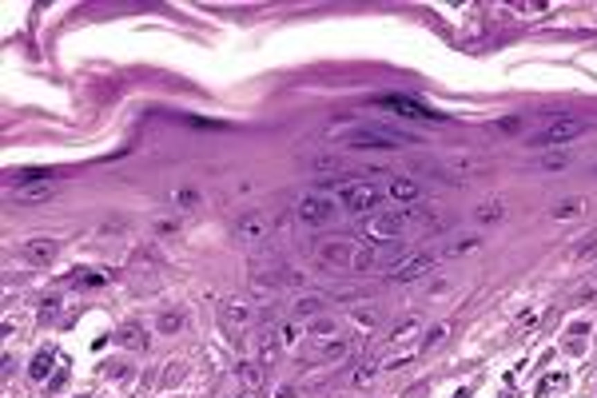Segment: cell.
<instances>
[{"mask_svg":"<svg viewBox=\"0 0 597 398\" xmlns=\"http://www.w3.org/2000/svg\"><path fill=\"white\" fill-rule=\"evenodd\" d=\"M589 132H594V124L573 120V116H558V120H549L546 127L530 132V136H526V143H530V147H538V152H562V147H569L573 140L589 136Z\"/></svg>","mask_w":597,"mask_h":398,"instance_id":"6da1fadb","label":"cell"},{"mask_svg":"<svg viewBox=\"0 0 597 398\" xmlns=\"http://www.w3.org/2000/svg\"><path fill=\"white\" fill-rule=\"evenodd\" d=\"M331 191H335L339 207H347L351 215H374V211L387 207V191H378L374 183H358L351 175H347V179H335Z\"/></svg>","mask_w":597,"mask_h":398,"instance_id":"7a4b0ae2","label":"cell"},{"mask_svg":"<svg viewBox=\"0 0 597 398\" xmlns=\"http://www.w3.org/2000/svg\"><path fill=\"white\" fill-rule=\"evenodd\" d=\"M410 215H414V211H406V207H383V211L367 215V223H362V235L374 239V243H394V239L406 231Z\"/></svg>","mask_w":597,"mask_h":398,"instance_id":"3957f363","label":"cell"},{"mask_svg":"<svg viewBox=\"0 0 597 398\" xmlns=\"http://www.w3.org/2000/svg\"><path fill=\"white\" fill-rule=\"evenodd\" d=\"M295 211H299V223H303V227L319 231V227H331V223L339 219V199L327 195V191H311V195L299 199Z\"/></svg>","mask_w":597,"mask_h":398,"instance_id":"277c9868","label":"cell"},{"mask_svg":"<svg viewBox=\"0 0 597 398\" xmlns=\"http://www.w3.org/2000/svg\"><path fill=\"white\" fill-rule=\"evenodd\" d=\"M342 143L347 147H371V152H398V147H406V143H414L410 136H403V132H390V127H355V132H347L342 136Z\"/></svg>","mask_w":597,"mask_h":398,"instance_id":"5b68a950","label":"cell"},{"mask_svg":"<svg viewBox=\"0 0 597 398\" xmlns=\"http://www.w3.org/2000/svg\"><path fill=\"white\" fill-rule=\"evenodd\" d=\"M430 267H434V255L430 251H410V255H403L398 263H390L387 275L394 283H414V279H422Z\"/></svg>","mask_w":597,"mask_h":398,"instance_id":"8992f818","label":"cell"},{"mask_svg":"<svg viewBox=\"0 0 597 398\" xmlns=\"http://www.w3.org/2000/svg\"><path fill=\"white\" fill-rule=\"evenodd\" d=\"M267 231H271V223H267L263 211H247V215L235 219V239H239V243H263Z\"/></svg>","mask_w":597,"mask_h":398,"instance_id":"52a82bcc","label":"cell"},{"mask_svg":"<svg viewBox=\"0 0 597 398\" xmlns=\"http://www.w3.org/2000/svg\"><path fill=\"white\" fill-rule=\"evenodd\" d=\"M56 255H60V243L48 235H36L24 243V259H28L33 267H48V263H56Z\"/></svg>","mask_w":597,"mask_h":398,"instance_id":"ba28073f","label":"cell"},{"mask_svg":"<svg viewBox=\"0 0 597 398\" xmlns=\"http://www.w3.org/2000/svg\"><path fill=\"white\" fill-rule=\"evenodd\" d=\"M390 111H398V116H406V120H442L438 111L422 108L419 100H406V96H390V100H383Z\"/></svg>","mask_w":597,"mask_h":398,"instance_id":"9c48e42d","label":"cell"},{"mask_svg":"<svg viewBox=\"0 0 597 398\" xmlns=\"http://www.w3.org/2000/svg\"><path fill=\"white\" fill-rule=\"evenodd\" d=\"M419 195H422V188L410 179V175H394V179L387 183V199H394V203H403V207L414 203Z\"/></svg>","mask_w":597,"mask_h":398,"instance_id":"30bf717a","label":"cell"},{"mask_svg":"<svg viewBox=\"0 0 597 398\" xmlns=\"http://www.w3.org/2000/svg\"><path fill=\"white\" fill-rule=\"evenodd\" d=\"M44 179H52L48 168H24V172H8V183H12V191L44 188Z\"/></svg>","mask_w":597,"mask_h":398,"instance_id":"8fae6325","label":"cell"},{"mask_svg":"<svg viewBox=\"0 0 597 398\" xmlns=\"http://www.w3.org/2000/svg\"><path fill=\"white\" fill-rule=\"evenodd\" d=\"M533 163H538L542 172H565V168L573 163V156H569V152L562 147V152H542V156L533 159Z\"/></svg>","mask_w":597,"mask_h":398,"instance_id":"7c38bea8","label":"cell"},{"mask_svg":"<svg viewBox=\"0 0 597 398\" xmlns=\"http://www.w3.org/2000/svg\"><path fill=\"white\" fill-rule=\"evenodd\" d=\"M12 199H17L20 207H36V203H52L56 191L52 188H28V191H12Z\"/></svg>","mask_w":597,"mask_h":398,"instance_id":"4fadbf2b","label":"cell"},{"mask_svg":"<svg viewBox=\"0 0 597 398\" xmlns=\"http://www.w3.org/2000/svg\"><path fill=\"white\" fill-rule=\"evenodd\" d=\"M223 318L235 327V331H247V323H251V307H247V302H227Z\"/></svg>","mask_w":597,"mask_h":398,"instance_id":"5bb4252c","label":"cell"},{"mask_svg":"<svg viewBox=\"0 0 597 398\" xmlns=\"http://www.w3.org/2000/svg\"><path fill=\"white\" fill-rule=\"evenodd\" d=\"M319 259L331 263V267H342V263H351V251L342 243H335V247H319Z\"/></svg>","mask_w":597,"mask_h":398,"instance_id":"9a60e30c","label":"cell"},{"mask_svg":"<svg viewBox=\"0 0 597 398\" xmlns=\"http://www.w3.org/2000/svg\"><path fill=\"white\" fill-rule=\"evenodd\" d=\"M275 354H279V347H275V331H263V334H259V363L271 366Z\"/></svg>","mask_w":597,"mask_h":398,"instance_id":"2e32d148","label":"cell"},{"mask_svg":"<svg viewBox=\"0 0 597 398\" xmlns=\"http://www.w3.org/2000/svg\"><path fill=\"white\" fill-rule=\"evenodd\" d=\"M474 215H478V223H498L502 215H506V207H502L498 199H486V203L478 207V211H474Z\"/></svg>","mask_w":597,"mask_h":398,"instance_id":"e0dca14e","label":"cell"},{"mask_svg":"<svg viewBox=\"0 0 597 398\" xmlns=\"http://www.w3.org/2000/svg\"><path fill=\"white\" fill-rule=\"evenodd\" d=\"M311 338H315V343H327V338H339V323H327V318H319V323H311Z\"/></svg>","mask_w":597,"mask_h":398,"instance_id":"ac0fdd59","label":"cell"},{"mask_svg":"<svg viewBox=\"0 0 597 398\" xmlns=\"http://www.w3.org/2000/svg\"><path fill=\"white\" fill-rule=\"evenodd\" d=\"M581 211H585V199H565V203L553 207V215H558V219H578Z\"/></svg>","mask_w":597,"mask_h":398,"instance_id":"d6986e66","label":"cell"},{"mask_svg":"<svg viewBox=\"0 0 597 398\" xmlns=\"http://www.w3.org/2000/svg\"><path fill=\"white\" fill-rule=\"evenodd\" d=\"M474 247H478V239H474V235H458L450 247H446V255H466V251H474Z\"/></svg>","mask_w":597,"mask_h":398,"instance_id":"ffe728a7","label":"cell"},{"mask_svg":"<svg viewBox=\"0 0 597 398\" xmlns=\"http://www.w3.org/2000/svg\"><path fill=\"white\" fill-rule=\"evenodd\" d=\"M319 307H323V302L311 295V299H299V302H295V315H299V318H307V315L315 318V315H319Z\"/></svg>","mask_w":597,"mask_h":398,"instance_id":"44dd1931","label":"cell"},{"mask_svg":"<svg viewBox=\"0 0 597 398\" xmlns=\"http://www.w3.org/2000/svg\"><path fill=\"white\" fill-rule=\"evenodd\" d=\"M239 379L247 382V386H259V382H263V370H259L255 363H243L239 366Z\"/></svg>","mask_w":597,"mask_h":398,"instance_id":"7402d4cb","label":"cell"},{"mask_svg":"<svg viewBox=\"0 0 597 398\" xmlns=\"http://www.w3.org/2000/svg\"><path fill=\"white\" fill-rule=\"evenodd\" d=\"M172 203H176V207H199V195H195L192 188H187V191L179 188L176 195H172Z\"/></svg>","mask_w":597,"mask_h":398,"instance_id":"603a6c76","label":"cell"},{"mask_svg":"<svg viewBox=\"0 0 597 398\" xmlns=\"http://www.w3.org/2000/svg\"><path fill=\"white\" fill-rule=\"evenodd\" d=\"M589 255H597V231H594V235H585V239H581V247L573 251V259H589Z\"/></svg>","mask_w":597,"mask_h":398,"instance_id":"cb8c5ba5","label":"cell"},{"mask_svg":"<svg viewBox=\"0 0 597 398\" xmlns=\"http://www.w3.org/2000/svg\"><path fill=\"white\" fill-rule=\"evenodd\" d=\"M517 127H522V116H510V120H498L494 132H498V136H514Z\"/></svg>","mask_w":597,"mask_h":398,"instance_id":"d4e9b609","label":"cell"},{"mask_svg":"<svg viewBox=\"0 0 597 398\" xmlns=\"http://www.w3.org/2000/svg\"><path fill=\"white\" fill-rule=\"evenodd\" d=\"M446 334H450V327H446V323H438V327H430V334H426V347H434V343H442Z\"/></svg>","mask_w":597,"mask_h":398,"instance_id":"484cf974","label":"cell"},{"mask_svg":"<svg viewBox=\"0 0 597 398\" xmlns=\"http://www.w3.org/2000/svg\"><path fill=\"white\" fill-rule=\"evenodd\" d=\"M124 343H128V347H140V331H136V327H128V331H124Z\"/></svg>","mask_w":597,"mask_h":398,"instance_id":"4316f807","label":"cell"},{"mask_svg":"<svg viewBox=\"0 0 597 398\" xmlns=\"http://www.w3.org/2000/svg\"><path fill=\"white\" fill-rule=\"evenodd\" d=\"M247 398H251V395H247Z\"/></svg>","mask_w":597,"mask_h":398,"instance_id":"83f0119b","label":"cell"}]
</instances>
